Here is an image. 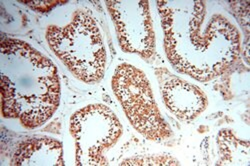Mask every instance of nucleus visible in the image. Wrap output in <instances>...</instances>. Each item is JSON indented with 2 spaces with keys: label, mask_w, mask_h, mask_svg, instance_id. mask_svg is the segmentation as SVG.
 I'll list each match as a JSON object with an SVG mask.
<instances>
[{
  "label": "nucleus",
  "mask_w": 250,
  "mask_h": 166,
  "mask_svg": "<svg viewBox=\"0 0 250 166\" xmlns=\"http://www.w3.org/2000/svg\"><path fill=\"white\" fill-rule=\"evenodd\" d=\"M163 30V47L170 65L199 82L222 75L237 60L241 37L220 11L206 1H156Z\"/></svg>",
  "instance_id": "f257e3e1"
},
{
  "label": "nucleus",
  "mask_w": 250,
  "mask_h": 166,
  "mask_svg": "<svg viewBox=\"0 0 250 166\" xmlns=\"http://www.w3.org/2000/svg\"><path fill=\"white\" fill-rule=\"evenodd\" d=\"M0 73L2 117L28 129L44 125L58 109L61 96L53 62L24 40L4 38Z\"/></svg>",
  "instance_id": "f03ea898"
},
{
  "label": "nucleus",
  "mask_w": 250,
  "mask_h": 166,
  "mask_svg": "<svg viewBox=\"0 0 250 166\" xmlns=\"http://www.w3.org/2000/svg\"><path fill=\"white\" fill-rule=\"evenodd\" d=\"M47 44L70 73L86 84H96L105 74L107 52L99 25L90 12L77 9L65 25H49Z\"/></svg>",
  "instance_id": "7ed1b4c3"
},
{
  "label": "nucleus",
  "mask_w": 250,
  "mask_h": 166,
  "mask_svg": "<svg viewBox=\"0 0 250 166\" xmlns=\"http://www.w3.org/2000/svg\"><path fill=\"white\" fill-rule=\"evenodd\" d=\"M111 88L132 127L144 138L161 142L172 136V129L162 116L150 81L140 68L123 62L111 78Z\"/></svg>",
  "instance_id": "20e7f679"
},
{
  "label": "nucleus",
  "mask_w": 250,
  "mask_h": 166,
  "mask_svg": "<svg viewBox=\"0 0 250 166\" xmlns=\"http://www.w3.org/2000/svg\"><path fill=\"white\" fill-rule=\"evenodd\" d=\"M69 132L75 144V164L103 166L108 164L105 154L121 138L123 127L107 105L91 103L71 115Z\"/></svg>",
  "instance_id": "39448f33"
},
{
  "label": "nucleus",
  "mask_w": 250,
  "mask_h": 166,
  "mask_svg": "<svg viewBox=\"0 0 250 166\" xmlns=\"http://www.w3.org/2000/svg\"><path fill=\"white\" fill-rule=\"evenodd\" d=\"M105 5L120 49L145 60L152 58L156 52V38L149 1L108 0Z\"/></svg>",
  "instance_id": "423d86ee"
},
{
  "label": "nucleus",
  "mask_w": 250,
  "mask_h": 166,
  "mask_svg": "<svg viewBox=\"0 0 250 166\" xmlns=\"http://www.w3.org/2000/svg\"><path fill=\"white\" fill-rule=\"evenodd\" d=\"M155 74L164 105L176 118L192 121L206 110L208 98L199 86L164 67L155 69Z\"/></svg>",
  "instance_id": "0eeeda50"
},
{
  "label": "nucleus",
  "mask_w": 250,
  "mask_h": 166,
  "mask_svg": "<svg viewBox=\"0 0 250 166\" xmlns=\"http://www.w3.org/2000/svg\"><path fill=\"white\" fill-rule=\"evenodd\" d=\"M15 166L55 165L63 166L62 143L51 137H33L18 145L11 161Z\"/></svg>",
  "instance_id": "6e6552de"
},
{
  "label": "nucleus",
  "mask_w": 250,
  "mask_h": 166,
  "mask_svg": "<svg viewBox=\"0 0 250 166\" xmlns=\"http://www.w3.org/2000/svg\"><path fill=\"white\" fill-rule=\"evenodd\" d=\"M220 164H245L249 162V143L237 138L231 130L223 129L217 134Z\"/></svg>",
  "instance_id": "1a4fd4ad"
},
{
  "label": "nucleus",
  "mask_w": 250,
  "mask_h": 166,
  "mask_svg": "<svg viewBox=\"0 0 250 166\" xmlns=\"http://www.w3.org/2000/svg\"><path fill=\"white\" fill-rule=\"evenodd\" d=\"M177 160L169 156H154L131 158L121 163V165H177Z\"/></svg>",
  "instance_id": "9d476101"
},
{
  "label": "nucleus",
  "mask_w": 250,
  "mask_h": 166,
  "mask_svg": "<svg viewBox=\"0 0 250 166\" xmlns=\"http://www.w3.org/2000/svg\"><path fill=\"white\" fill-rule=\"evenodd\" d=\"M21 2L38 12H47L53 9L59 3H64V1H56V0H54V1H21Z\"/></svg>",
  "instance_id": "9b49d317"
}]
</instances>
